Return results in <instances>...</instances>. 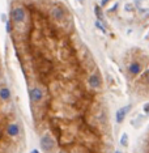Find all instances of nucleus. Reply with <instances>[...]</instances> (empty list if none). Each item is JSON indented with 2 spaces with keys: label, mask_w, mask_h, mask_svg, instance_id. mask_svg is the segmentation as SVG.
<instances>
[{
  "label": "nucleus",
  "mask_w": 149,
  "mask_h": 153,
  "mask_svg": "<svg viewBox=\"0 0 149 153\" xmlns=\"http://www.w3.org/2000/svg\"><path fill=\"white\" fill-rule=\"evenodd\" d=\"M11 17L16 24H22L24 21H25V18H26L25 8H22V7L13 8L12 9V12H11Z\"/></svg>",
  "instance_id": "f257e3e1"
},
{
  "label": "nucleus",
  "mask_w": 149,
  "mask_h": 153,
  "mask_svg": "<svg viewBox=\"0 0 149 153\" xmlns=\"http://www.w3.org/2000/svg\"><path fill=\"white\" fill-rule=\"evenodd\" d=\"M66 9L60 5H55V7L51 8V16L54 17V20L58 21V22H64L66 20Z\"/></svg>",
  "instance_id": "f03ea898"
},
{
  "label": "nucleus",
  "mask_w": 149,
  "mask_h": 153,
  "mask_svg": "<svg viewBox=\"0 0 149 153\" xmlns=\"http://www.w3.org/2000/svg\"><path fill=\"white\" fill-rule=\"evenodd\" d=\"M137 153H149V128H147V131L140 140Z\"/></svg>",
  "instance_id": "7ed1b4c3"
},
{
  "label": "nucleus",
  "mask_w": 149,
  "mask_h": 153,
  "mask_svg": "<svg viewBox=\"0 0 149 153\" xmlns=\"http://www.w3.org/2000/svg\"><path fill=\"white\" fill-rule=\"evenodd\" d=\"M128 69H130V73H131V75H137V73H140V71H141V66H140V63L133 62V63L130 64Z\"/></svg>",
  "instance_id": "20e7f679"
},
{
  "label": "nucleus",
  "mask_w": 149,
  "mask_h": 153,
  "mask_svg": "<svg viewBox=\"0 0 149 153\" xmlns=\"http://www.w3.org/2000/svg\"><path fill=\"white\" fill-rule=\"evenodd\" d=\"M94 13H96V16H97V18H98V21H103L102 12H101V8H99V5H96V7H94Z\"/></svg>",
  "instance_id": "39448f33"
},
{
  "label": "nucleus",
  "mask_w": 149,
  "mask_h": 153,
  "mask_svg": "<svg viewBox=\"0 0 149 153\" xmlns=\"http://www.w3.org/2000/svg\"><path fill=\"white\" fill-rule=\"evenodd\" d=\"M96 26H97V27H98V29H99V30H101V32H102V33H106V29H105V27H103V26H102L101 21H98V20H97V21H96Z\"/></svg>",
  "instance_id": "423d86ee"
},
{
  "label": "nucleus",
  "mask_w": 149,
  "mask_h": 153,
  "mask_svg": "<svg viewBox=\"0 0 149 153\" xmlns=\"http://www.w3.org/2000/svg\"><path fill=\"white\" fill-rule=\"evenodd\" d=\"M5 22H7V32L11 33L12 32V29H11V21H5Z\"/></svg>",
  "instance_id": "0eeeda50"
},
{
  "label": "nucleus",
  "mask_w": 149,
  "mask_h": 153,
  "mask_svg": "<svg viewBox=\"0 0 149 153\" xmlns=\"http://www.w3.org/2000/svg\"><path fill=\"white\" fill-rule=\"evenodd\" d=\"M128 9V11H132V5L131 4H126V11Z\"/></svg>",
  "instance_id": "6e6552de"
},
{
  "label": "nucleus",
  "mask_w": 149,
  "mask_h": 153,
  "mask_svg": "<svg viewBox=\"0 0 149 153\" xmlns=\"http://www.w3.org/2000/svg\"><path fill=\"white\" fill-rule=\"evenodd\" d=\"M109 1H110V0H102V1H101V5L103 7V5H106V4H107V3H109Z\"/></svg>",
  "instance_id": "1a4fd4ad"
},
{
  "label": "nucleus",
  "mask_w": 149,
  "mask_h": 153,
  "mask_svg": "<svg viewBox=\"0 0 149 153\" xmlns=\"http://www.w3.org/2000/svg\"><path fill=\"white\" fill-rule=\"evenodd\" d=\"M145 79H147V81L149 82V69H148L147 72H145Z\"/></svg>",
  "instance_id": "9d476101"
},
{
  "label": "nucleus",
  "mask_w": 149,
  "mask_h": 153,
  "mask_svg": "<svg viewBox=\"0 0 149 153\" xmlns=\"http://www.w3.org/2000/svg\"><path fill=\"white\" fill-rule=\"evenodd\" d=\"M135 4L137 5V7H140V5H141V0H135Z\"/></svg>",
  "instance_id": "9b49d317"
},
{
  "label": "nucleus",
  "mask_w": 149,
  "mask_h": 153,
  "mask_svg": "<svg viewBox=\"0 0 149 153\" xmlns=\"http://www.w3.org/2000/svg\"><path fill=\"white\" fill-rule=\"evenodd\" d=\"M83 1H84V0H80V3H83Z\"/></svg>",
  "instance_id": "f8f14e48"
}]
</instances>
